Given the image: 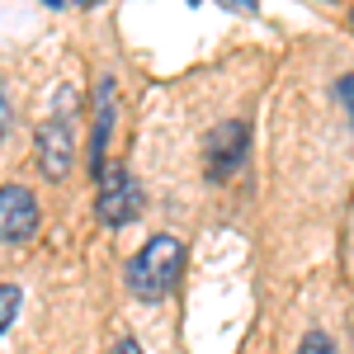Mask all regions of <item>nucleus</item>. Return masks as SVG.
I'll return each instance as SVG.
<instances>
[{
  "label": "nucleus",
  "instance_id": "obj_1",
  "mask_svg": "<svg viewBox=\"0 0 354 354\" xmlns=\"http://www.w3.org/2000/svg\"><path fill=\"white\" fill-rule=\"evenodd\" d=\"M180 265H185V245L180 236H151V241L142 245L133 255V265H128V288H133L142 302H161L170 288H175V279H180Z\"/></svg>",
  "mask_w": 354,
  "mask_h": 354
},
{
  "label": "nucleus",
  "instance_id": "obj_2",
  "mask_svg": "<svg viewBox=\"0 0 354 354\" xmlns=\"http://www.w3.org/2000/svg\"><path fill=\"white\" fill-rule=\"evenodd\" d=\"M95 213L104 227H123L142 213V185H137L128 170H104L100 175V198H95Z\"/></svg>",
  "mask_w": 354,
  "mask_h": 354
},
{
  "label": "nucleus",
  "instance_id": "obj_3",
  "mask_svg": "<svg viewBox=\"0 0 354 354\" xmlns=\"http://www.w3.org/2000/svg\"><path fill=\"white\" fill-rule=\"evenodd\" d=\"M245 151H250V128H245L241 118L218 123V128L208 133V180H227V175H236L241 161H245Z\"/></svg>",
  "mask_w": 354,
  "mask_h": 354
},
{
  "label": "nucleus",
  "instance_id": "obj_4",
  "mask_svg": "<svg viewBox=\"0 0 354 354\" xmlns=\"http://www.w3.org/2000/svg\"><path fill=\"white\" fill-rule=\"evenodd\" d=\"M38 232V198L24 185H5L0 189V241L19 245Z\"/></svg>",
  "mask_w": 354,
  "mask_h": 354
},
{
  "label": "nucleus",
  "instance_id": "obj_5",
  "mask_svg": "<svg viewBox=\"0 0 354 354\" xmlns=\"http://www.w3.org/2000/svg\"><path fill=\"white\" fill-rule=\"evenodd\" d=\"M71 156H76V142H71V123L66 118H43L38 123V170L48 180H62L71 170Z\"/></svg>",
  "mask_w": 354,
  "mask_h": 354
},
{
  "label": "nucleus",
  "instance_id": "obj_6",
  "mask_svg": "<svg viewBox=\"0 0 354 354\" xmlns=\"http://www.w3.org/2000/svg\"><path fill=\"white\" fill-rule=\"evenodd\" d=\"M109 133H113V81L100 85V118H95V137H90V170L100 175L104 151H109Z\"/></svg>",
  "mask_w": 354,
  "mask_h": 354
},
{
  "label": "nucleus",
  "instance_id": "obj_7",
  "mask_svg": "<svg viewBox=\"0 0 354 354\" xmlns=\"http://www.w3.org/2000/svg\"><path fill=\"white\" fill-rule=\"evenodd\" d=\"M19 307H24V288H19V283H0V335L15 326Z\"/></svg>",
  "mask_w": 354,
  "mask_h": 354
},
{
  "label": "nucleus",
  "instance_id": "obj_8",
  "mask_svg": "<svg viewBox=\"0 0 354 354\" xmlns=\"http://www.w3.org/2000/svg\"><path fill=\"white\" fill-rule=\"evenodd\" d=\"M298 354H335V340H330L326 330H307L302 345H298Z\"/></svg>",
  "mask_w": 354,
  "mask_h": 354
},
{
  "label": "nucleus",
  "instance_id": "obj_9",
  "mask_svg": "<svg viewBox=\"0 0 354 354\" xmlns=\"http://www.w3.org/2000/svg\"><path fill=\"white\" fill-rule=\"evenodd\" d=\"M335 100L345 104V113H350V123H354V76H340L335 81Z\"/></svg>",
  "mask_w": 354,
  "mask_h": 354
},
{
  "label": "nucleus",
  "instance_id": "obj_10",
  "mask_svg": "<svg viewBox=\"0 0 354 354\" xmlns=\"http://www.w3.org/2000/svg\"><path fill=\"white\" fill-rule=\"evenodd\" d=\"M10 133V100H5V85H0V137Z\"/></svg>",
  "mask_w": 354,
  "mask_h": 354
},
{
  "label": "nucleus",
  "instance_id": "obj_11",
  "mask_svg": "<svg viewBox=\"0 0 354 354\" xmlns=\"http://www.w3.org/2000/svg\"><path fill=\"white\" fill-rule=\"evenodd\" d=\"M113 354H147V350H142L137 340H118V350H113Z\"/></svg>",
  "mask_w": 354,
  "mask_h": 354
}]
</instances>
